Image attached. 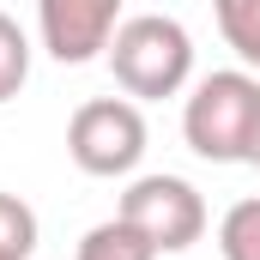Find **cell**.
I'll return each instance as SVG.
<instances>
[{"mask_svg":"<svg viewBox=\"0 0 260 260\" xmlns=\"http://www.w3.org/2000/svg\"><path fill=\"white\" fill-rule=\"evenodd\" d=\"M109 73L133 103L176 97L194 73V37L164 12H139L109 37Z\"/></svg>","mask_w":260,"mask_h":260,"instance_id":"6da1fadb","label":"cell"},{"mask_svg":"<svg viewBox=\"0 0 260 260\" xmlns=\"http://www.w3.org/2000/svg\"><path fill=\"white\" fill-rule=\"evenodd\" d=\"M0 254L6 260H30L37 254V212L18 194H0Z\"/></svg>","mask_w":260,"mask_h":260,"instance_id":"30bf717a","label":"cell"},{"mask_svg":"<svg viewBox=\"0 0 260 260\" xmlns=\"http://www.w3.org/2000/svg\"><path fill=\"white\" fill-rule=\"evenodd\" d=\"M30 79V37L18 30V18L0 12V103H12Z\"/></svg>","mask_w":260,"mask_h":260,"instance_id":"9c48e42d","label":"cell"},{"mask_svg":"<svg viewBox=\"0 0 260 260\" xmlns=\"http://www.w3.org/2000/svg\"><path fill=\"white\" fill-rule=\"evenodd\" d=\"M115 30H121V0H37V37L61 67L109 55Z\"/></svg>","mask_w":260,"mask_h":260,"instance_id":"5b68a950","label":"cell"},{"mask_svg":"<svg viewBox=\"0 0 260 260\" xmlns=\"http://www.w3.org/2000/svg\"><path fill=\"white\" fill-rule=\"evenodd\" d=\"M212 6H218L224 43H230L248 67H260V0H212Z\"/></svg>","mask_w":260,"mask_h":260,"instance_id":"52a82bcc","label":"cell"},{"mask_svg":"<svg viewBox=\"0 0 260 260\" xmlns=\"http://www.w3.org/2000/svg\"><path fill=\"white\" fill-rule=\"evenodd\" d=\"M121 218L157 248V254H182L206 236V200L182 176H139L121 194Z\"/></svg>","mask_w":260,"mask_h":260,"instance_id":"277c9868","label":"cell"},{"mask_svg":"<svg viewBox=\"0 0 260 260\" xmlns=\"http://www.w3.org/2000/svg\"><path fill=\"white\" fill-rule=\"evenodd\" d=\"M79 260H157V248L115 212V218H103V224H91L79 236Z\"/></svg>","mask_w":260,"mask_h":260,"instance_id":"8992f818","label":"cell"},{"mask_svg":"<svg viewBox=\"0 0 260 260\" xmlns=\"http://www.w3.org/2000/svg\"><path fill=\"white\" fill-rule=\"evenodd\" d=\"M0 260H6V254H0Z\"/></svg>","mask_w":260,"mask_h":260,"instance_id":"7c38bea8","label":"cell"},{"mask_svg":"<svg viewBox=\"0 0 260 260\" xmlns=\"http://www.w3.org/2000/svg\"><path fill=\"white\" fill-rule=\"evenodd\" d=\"M260 115V79L248 73H206L182 109V133L206 164H248V133Z\"/></svg>","mask_w":260,"mask_h":260,"instance_id":"7a4b0ae2","label":"cell"},{"mask_svg":"<svg viewBox=\"0 0 260 260\" xmlns=\"http://www.w3.org/2000/svg\"><path fill=\"white\" fill-rule=\"evenodd\" d=\"M218 248H224V260H260V200H236L224 212Z\"/></svg>","mask_w":260,"mask_h":260,"instance_id":"ba28073f","label":"cell"},{"mask_svg":"<svg viewBox=\"0 0 260 260\" xmlns=\"http://www.w3.org/2000/svg\"><path fill=\"white\" fill-rule=\"evenodd\" d=\"M67 151L85 176H127L145 157V115L133 97H91L67 121Z\"/></svg>","mask_w":260,"mask_h":260,"instance_id":"3957f363","label":"cell"},{"mask_svg":"<svg viewBox=\"0 0 260 260\" xmlns=\"http://www.w3.org/2000/svg\"><path fill=\"white\" fill-rule=\"evenodd\" d=\"M248 164L260 170V115H254V133H248Z\"/></svg>","mask_w":260,"mask_h":260,"instance_id":"8fae6325","label":"cell"}]
</instances>
